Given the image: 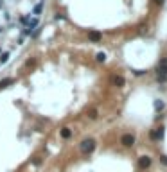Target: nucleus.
Listing matches in <instances>:
<instances>
[{
  "label": "nucleus",
  "mask_w": 167,
  "mask_h": 172,
  "mask_svg": "<svg viewBox=\"0 0 167 172\" xmlns=\"http://www.w3.org/2000/svg\"><path fill=\"white\" fill-rule=\"evenodd\" d=\"M95 140L93 138H86V140H83L81 142V153L83 154H90V153H93L95 151Z\"/></svg>",
  "instance_id": "f257e3e1"
},
{
  "label": "nucleus",
  "mask_w": 167,
  "mask_h": 172,
  "mask_svg": "<svg viewBox=\"0 0 167 172\" xmlns=\"http://www.w3.org/2000/svg\"><path fill=\"white\" fill-rule=\"evenodd\" d=\"M156 75H158V81H165L167 79V59L160 61L158 68H156Z\"/></svg>",
  "instance_id": "f03ea898"
},
{
  "label": "nucleus",
  "mask_w": 167,
  "mask_h": 172,
  "mask_svg": "<svg viewBox=\"0 0 167 172\" xmlns=\"http://www.w3.org/2000/svg\"><path fill=\"white\" fill-rule=\"evenodd\" d=\"M121 143L124 145V147H133V145H135V136H133L131 133H126L121 138Z\"/></svg>",
  "instance_id": "7ed1b4c3"
},
{
  "label": "nucleus",
  "mask_w": 167,
  "mask_h": 172,
  "mask_svg": "<svg viewBox=\"0 0 167 172\" xmlns=\"http://www.w3.org/2000/svg\"><path fill=\"white\" fill-rule=\"evenodd\" d=\"M151 158L149 156H142V158H138V167L140 169H149L151 167Z\"/></svg>",
  "instance_id": "20e7f679"
},
{
  "label": "nucleus",
  "mask_w": 167,
  "mask_h": 172,
  "mask_svg": "<svg viewBox=\"0 0 167 172\" xmlns=\"http://www.w3.org/2000/svg\"><path fill=\"white\" fill-rule=\"evenodd\" d=\"M101 32H97V31H90L88 32V39L90 41H93V43H97V41H101Z\"/></svg>",
  "instance_id": "39448f33"
},
{
  "label": "nucleus",
  "mask_w": 167,
  "mask_h": 172,
  "mask_svg": "<svg viewBox=\"0 0 167 172\" xmlns=\"http://www.w3.org/2000/svg\"><path fill=\"white\" fill-rule=\"evenodd\" d=\"M149 136H151V140H160L164 136V127H158L156 131H151Z\"/></svg>",
  "instance_id": "423d86ee"
},
{
  "label": "nucleus",
  "mask_w": 167,
  "mask_h": 172,
  "mask_svg": "<svg viewBox=\"0 0 167 172\" xmlns=\"http://www.w3.org/2000/svg\"><path fill=\"white\" fill-rule=\"evenodd\" d=\"M111 81H113V84H115V86H119V88H122V86L126 84V79L122 75H113Z\"/></svg>",
  "instance_id": "0eeeda50"
},
{
  "label": "nucleus",
  "mask_w": 167,
  "mask_h": 172,
  "mask_svg": "<svg viewBox=\"0 0 167 172\" xmlns=\"http://www.w3.org/2000/svg\"><path fill=\"white\" fill-rule=\"evenodd\" d=\"M59 135H61V138H65V140H68V138L72 136V129H70V127H63L61 131H59Z\"/></svg>",
  "instance_id": "6e6552de"
},
{
  "label": "nucleus",
  "mask_w": 167,
  "mask_h": 172,
  "mask_svg": "<svg viewBox=\"0 0 167 172\" xmlns=\"http://www.w3.org/2000/svg\"><path fill=\"white\" fill-rule=\"evenodd\" d=\"M13 83H15V79H13V77H5V79L0 81V88H7V86H11Z\"/></svg>",
  "instance_id": "1a4fd4ad"
},
{
  "label": "nucleus",
  "mask_w": 167,
  "mask_h": 172,
  "mask_svg": "<svg viewBox=\"0 0 167 172\" xmlns=\"http://www.w3.org/2000/svg\"><path fill=\"white\" fill-rule=\"evenodd\" d=\"M7 61H9V52H2V54H0V65H4Z\"/></svg>",
  "instance_id": "9d476101"
},
{
  "label": "nucleus",
  "mask_w": 167,
  "mask_h": 172,
  "mask_svg": "<svg viewBox=\"0 0 167 172\" xmlns=\"http://www.w3.org/2000/svg\"><path fill=\"white\" fill-rule=\"evenodd\" d=\"M95 59H97L99 63H104V61H106V54H104V52H97V54H95Z\"/></svg>",
  "instance_id": "9b49d317"
},
{
  "label": "nucleus",
  "mask_w": 167,
  "mask_h": 172,
  "mask_svg": "<svg viewBox=\"0 0 167 172\" xmlns=\"http://www.w3.org/2000/svg\"><path fill=\"white\" fill-rule=\"evenodd\" d=\"M97 117H99V113H97V109H90V111H88V118H92V120H95Z\"/></svg>",
  "instance_id": "f8f14e48"
},
{
  "label": "nucleus",
  "mask_w": 167,
  "mask_h": 172,
  "mask_svg": "<svg viewBox=\"0 0 167 172\" xmlns=\"http://www.w3.org/2000/svg\"><path fill=\"white\" fill-rule=\"evenodd\" d=\"M42 9H43V2H40V4L36 5V7H34V15L38 16V15H40V13H42Z\"/></svg>",
  "instance_id": "ddd939ff"
},
{
  "label": "nucleus",
  "mask_w": 167,
  "mask_h": 172,
  "mask_svg": "<svg viewBox=\"0 0 167 172\" xmlns=\"http://www.w3.org/2000/svg\"><path fill=\"white\" fill-rule=\"evenodd\" d=\"M32 165H36V167H40V165H42V158H40V156H36L34 160H32Z\"/></svg>",
  "instance_id": "4468645a"
},
{
  "label": "nucleus",
  "mask_w": 167,
  "mask_h": 172,
  "mask_svg": "<svg viewBox=\"0 0 167 172\" xmlns=\"http://www.w3.org/2000/svg\"><path fill=\"white\" fill-rule=\"evenodd\" d=\"M155 108H156V109L160 111V109L164 108V102H162V101H156V104H155Z\"/></svg>",
  "instance_id": "2eb2a0df"
},
{
  "label": "nucleus",
  "mask_w": 167,
  "mask_h": 172,
  "mask_svg": "<svg viewBox=\"0 0 167 172\" xmlns=\"http://www.w3.org/2000/svg\"><path fill=\"white\" fill-rule=\"evenodd\" d=\"M133 74H135V75L138 77V75H144V74H146V70H135V72H133Z\"/></svg>",
  "instance_id": "dca6fc26"
},
{
  "label": "nucleus",
  "mask_w": 167,
  "mask_h": 172,
  "mask_svg": "<svg viewBox=\"0 0 167 172\" xmlns=\"http://www.w3.org/2000/svg\"><path fill=\"white\" fill-rule=\"evenodd\" d=\"M162 163H164V165H167V156H162Z\"/></svg>",
  "instance_id": "f3484780"
},
{
  "label": "nucleus",
  "mask_w": 167,
  "mask_h": 172,
  "mask_svg": "<svg viewBox=\"0 0 167 172\" xmlns=\"http://www.w3.org/2000/svg\"><path fill=\"white\" fill-rule=\"evenodd\" d=\"M155 2H156V4H164V0H155Z\"/></svg>",
  "instance_id": "a211bd4d"
},
{
  "label": "nucleus",
  "mask_w": 167,
  "mask_h": 172,
  "mask_svg": "<svg viewBox=\"0 0 167 172\" xmlns=\"http://www.w3.org/2000/svg\"><path fill=\"white\" fill-rule=\"evenodd\" d=\"M0 7H2V0H0Z\"/></svg>",
  "instance_id": "6ab92c4d"
}]
</instances>
